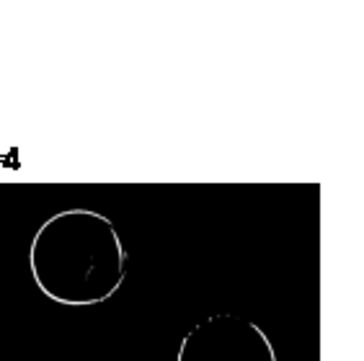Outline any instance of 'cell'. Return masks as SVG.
Instances as JSON below:
<instances>
[{"mask_svg": "<svg viewBox=\"0 0 364 361\" xmlns=\"http://www.w3.org/2000/svg\"><path fill=\"white\" fill-rule=\"evenodd\" d=\"M36 289L63 307L109 302L127 276L119 230L96 209H63L36 227L28 245Z\"/></svg>", "mask_w": 364, "mask_h": 361, "instance_id": "obj_1", "label": "cell"}, {"mask_svg": "<svg viewBox=\"0 0 364 361\" xmlns=\"http://www.w3.org/2000/svg\"><path fill=\"white\" fill-rule=\"evenodd\" d=\"M176 361H277L264 328L232 313H218L183 335Z\"/></svg>", "mask_w": 364, "mask_h": 361, "instance_id": "obj_2", "label": "cell"}]
</instances>
